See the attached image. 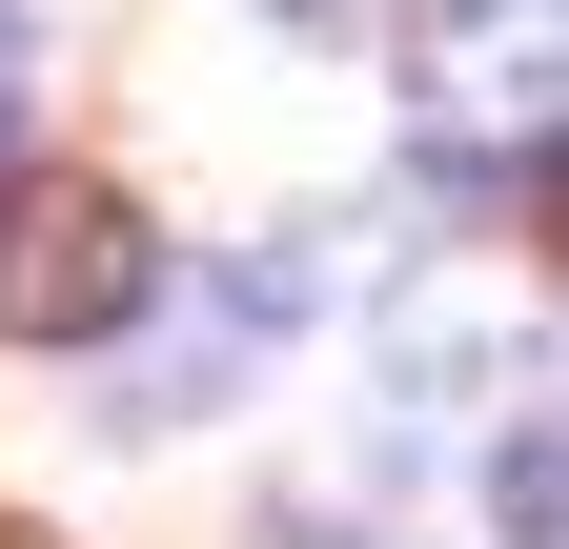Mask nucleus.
Listing matches in <instances>:
<instances>
[{
	"instance_id": "20e7f679",
	"label": "nucleus",
	"mask_w": 569,
	"mask_h": 549,
	"mask_svg": "<svg viewBox=\"0 0 569 549\" xmlns=\"http://www.w3.org/2000/svg\"><path fill=\"white\" fill-rule=\"evenodd\" d=\"M488 549H549V428L509 407V448H488Z\"/></svg>"
},
{
	"instance_id": "423d86ee",
	"label": "nucleus",
	"mask_w": 569,
	"mask_h": 549,
	"mask_svg": "<svg viewBox=\"0 0 569 549\" xmlns=\"http://www.w3.org/2000/svg\"><path fill=\"white\" fill-rule=\"evenodd\" d=\"M264 21H346V0H264Z\"/></svg>"
},
{
	"instance_id": "7ed1b4c3",
	"label": "nucleus",
	"mask_w": 569,
	"mask_h": 549,
	"mask_svg": "<svg viewBox=\"0 0 569 549\" xmlns=\"http://www.w3.org/2000/svg\"><path fill=\"white\" fill-rule=\"evenodd\" d=\"M264 347V306H244V264L203 286L183 326H142V387H122V428H183V407H224V367Z\"/></svg>"
},
{
	"instance_id": "f03ea898",
	"label": "nucleus",
	"mask_w": 569,
	"mask_h": 549,
	"mask_svg": "<svg viewBox=\"0 0 569 549\" xmlns=\"http://www.w3.org/2000/svg\"><path fill=\"white\" fill-rule=\"evenodd\" d=\"M427 122H448L468 163H549V0H468L448 41H427Z\"/></svg>"
},
{
	"instance_id": "f257e3e1",
	"label": "nucleus",
	"mask_w": 569,
	"mask_h": 549,
	"mask_svg": "<svg viewBox=\"0 0 569 549\" xmlns=\"http://www.w3.org/2000/svg\"><path fill=\"white\" fill-rule=\"evenodd\" d=\"M142 306H163V244H142L122 183H21L0 203V326L21 347H122Z\"/></svg>"
},
{
	"instance_id": "39448f33",
	"label": "nucleus",
	"mask_w": 569,
	"mask_h": 549,
	"mask_svg": "<svg viewBox=\"0 0 569 549\" xmlns=\"http://www.w3.org/2000/svg\"><path fill=\"white\" fill-rule=\"evenodd\" d=\"M21 102H41V21L0 0V143H21Z\"/></svg>"
}]
</instances>
